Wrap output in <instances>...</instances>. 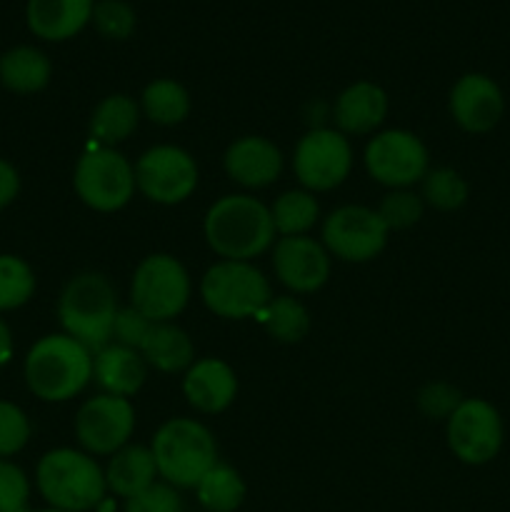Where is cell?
Listing matches in <instances>:
<instances>
[{"instance_id": "6da1fadb", "label": "cell", "mask_w": 510, "mask_h": 512, "mask_svg": "<svg viewBox=\"0 0 510 512\" xmlns=\"http://www.w3.org/2000/svg\"><path fill=\"white\" fill-rule=\"evenodd\" d=\"M203 235L220 260L245 263L270 253L278 240L270 205L250 193H228L215 200L203 218Z\"/></svg>"}, {"instance_id": "7a4b0ae2", "label": "cell", "mask_w": 510, "mask_h": 512, "mask_svg": "<svg viewBox=\"0 0 510 512\" xmlns=\"http://www.w3.org/2000/svg\"><path fill=\"white\" fill-rule=\"evenodd\" d=\"M23 380L43 403H68L93 383V350L63 330L43 335L25 353Z\"/></svg>"}, {"instance_id": "3957f363", "label": "cell", "mask_w": 510, "mask_h": 512, "mask_svg": "<svg viewBox=\"0 0 510 512\" xmlns=\"http://www.w3.org/2000/svg\"><path fill=\"white\" fill-rule=\"evenodd\" d=\"M35 490L48 508L90 512L105 503L108 485L98 458L80 448H53L35 465Z\"/></svg>"}, {"instance_id": "277c9868", "label": "cell", "mask_w": 510, "mask_h": 512, "mask_svg": "<svg viewBox=\"0 0 510 512\" xmlns=\"http://www.w3.org/2000/svg\"><path fill=\"white\" fill-rule=\"evenodd\" d=\"M118 310V290H115L113 280L98 270H83V273L73 275L60 290V328L93 353L113 340Z\"/></svg>"}, {"instance_id": "5b68a950", "label": "cell", "mask_w": 510, "mask_h": 512, "mask_svg": "<svg viewBox=\"0 0 510 512\" xmlns=\"http://www.w3.org/2000/svg\"><path fill=\"white\" fill-rule=\"evenodd\" d=\"M158 478L178 490H193L218 463V443L205 423L195 418H170L150 440Z\"/></svg>"}, {"instance_id": "8992f818", "label": "cell", "mask_w": 510, "mask_h": 512, "mask_svg": "<svg viewBox=\"0 0 510 512\" xmlns=\"http://www.w3.org/2000/svg\"><path fill=\"white\" fill-rule=\"evenodd\" d=\"M198 293L205 308L223 320L258 318L273 298L263 270L245 260H218L210 265L200 278Z\"/></svg>"}, {"instance_id": "52a82bcc", "label": "cell", "mask_w": 510, "mask_h": 512, "mask_svg": "<svg viewBox=\"0 0 510 512\" xmlns=\"http://www.w3.org/2000/svg\"><path fill=\"white\" fill-rule=\"evenodd\" d=\"M128 298L153 323H173L193 298V278L175 255L150 253L130 275Z\"/></svg>"}, {"instance_id": "ba28073f", "label": "cell", "mask_w": 510, "mask_h": 512, "mask_svg": "<svg viewBox=\"0 0 510 512\" xmlns=\"http://www.w3.org/2000/svg\"><path fill=\"white\" fill-rule=\"evenodd\" d=\"M73 190L85 208L95 213H118L135 198V163L118 148L93 145L78 158Z\"/></svg>"}, {"instance_id": "9c48e42d", "label": "cell", "mask_w": 510, "mask_h": 512, "mask_svg": "<svg viewBox=\"0 0 510 512\" xmlns=\"http://www.w3.org/2000/svg\"><path fill=\"white\" fill-rule=\"evenodd\" d=\"M353 145L340 130L318 125L298 140L293 150V175L310 193H330L353 173Z\"/></svg>"}, {"instance_id": "30bf717a", "label": "cell", "mask_w": 510, "mask_h": 512, "mask_svg": "<svg viewBox=\"0 0 510 512\" xmlns=\"http://www.w3.org/2000/svg\"><path fill=\"white\" fill-rule=\"evenodd\" d=\"M198 160L185 148L160 143L135 160V188L155 205H180L198 190Z\"/></svg>"}, {"instance_id": "8fae6325", "label": "cell", "mask_w": 510, "mask_h": 512, "mask_svg": "<svg viewBox=\"0 0 510 512\" xmlns=\"http://www.w3.org/2000/svg\"><path fill=\"white\" fill-rule=\"evenodd\" d=\"M445 443L470 468L493 463L505 443L503 415L490 400L465 398L445 423Z\"/></svg>"}, {"instance_id": "7c38bea8", "label": "cell", "mask_w": 510, "mask_h": 512, "mask_svg": "<svg viewBox=\"0 0 510 512\" xmlns=\"http://www.w3.org/2000/svg\"><path fill=\"white\" fill-rule=\"evenodd\" d=\"M363 165L370 178L383 188H413L430 170V153L413 130H378L365 145Z\"/></svg>"}, {"instance_id": "4fadbf2b", "label": "cell", "mask_w": 510, "mask_h": 512, "mask_svg": "<svg viewBox=\"0 0 510 512\" xmlns=\"http://www.w3.org/2000/svg\"><path fill=\"white\" fill-rule=\"evenodd\" d=\"M388 235L378 210L368 205H340L320 225V243L340 263H370L385 250Z\"/></svg>"}, {"instance_id": "5bb4252c", "label": "cell", "mask_w": 510, "mask_h": 512, "mask_svg": "<svg viewBox=\"0 0 510 512\" xmlns=\"http://www.w3.org/2000/svg\"><path fill=\"white\" fill-rule=\"evenodd\" d=\"M135 425H138V415L128 398L98 393L78 408L73 433L80 450L93 458H110L130 443Z\"/></svg>"}, {"instance_id": "9a60e30c", "label": "cell", "mask_w": 510, "mask_h": 512, "mask_svg": "<svg viewBox=\"0 0 510 512\" xmlns=\"http://www.w3.org/2000/svg\"><path fill=\"white\" fill-rule=\"evenodd\" d=\"M273 273L290 295L318 293L330 278L333 258L320 240L313 235H293V238H278L273 250Z\"/></svg>"}, {"instance_id": "2e32d148", "label": "cell", "mask_w": 510, "mask_h": 512, "mask_svg": "<svg viewBox=\"0 0 510 512\" xmlns=\"http://www.w3.org/2000/svg\"><path fill=\"white\" fill-rule=\"evenodd\" d=\"M448 110L465 133H490L505 115L503 88L485 73H465L450 88Z\"/></svg>"}, {"instance_id": "e0dca14e", "label": "cell", "mask_w": 510, "mask_h": 512, "mask_svg": "<svg viewBox=\"0 0 510 512\" xmlns=\"http://www.w3.org/2000/svg\"><path fill=\"white\" fill-rule=\"evenodd\" d=\"M283 150L265 135H240L225 148L223 170L245 190H263L283 175Z\"/></svg>"}, {"instance_id": "ac0fdd59", "label": "cell", "mask_w": 510, "mask_h": 512, "mask_svg": "<svg viewBox=\"0 0 510 512\" xmlns=\"http://www.w3.org/2000/svg\"><path fill=\"white\" fill-rule=\"evenodd\" d=\"M238 373L223 358H198L183 373V395L200 415H220L238 398Z\"/></svg>"}, {"instance_id": "d6986e66", "label": "cell", "mask_w": 510, "mask_h": 512, "mask_svg": "<svg viewBox=\"0 0 510 512\" xmlns=\"http://www.w3.org/2000/svg\"><path fill=\"white\" fill-rule=\"evenodd\" d=\"M388 93L378 83L355 80L333 103V128L348 138L375 135L388 118Z\"/></svg>"}, {"instance_id": "ffe728a7", "label": "cell", "mask_w": 510, "mask_h": 512, "mask_svg": "<svg viewBox=\"0 0 510 512\" xmlns=\"http://www.w3.org/2000/svg\"><path fill=\"white\" fill-rule=\"evenodd\" d=\"M95 0H28L25 23L45 43H65L83 33L93 20Z\"/></svg>"}, {"instance_id": "44dd1931", "label": "cell", "mask_w": 510, "mask_h": 512, "mask_svg": "<svg viewBox=\"0 0 510 512\" xmlns=\"http://www.w3.org/2000/svg\"><path fill=\"white\" fill-rule=\"evenodd\" d=\"M148 363L140 350L108 343L93 353V385L105 395L135 398L148 380Z\"/></svg>"}, {"instance_id": "7402d4cb", "label": "cell", "mask_w": 510, "mask_h": 512, "mask_svg": "<svg viewBox=\"0 0 510 512\" xmlns=\"http://www.w3.org/2000/svg\"><path fill=\"white\" fill-rule=\"evenodd\" d=\"M158 480V468H155L150 445L128 443L118 453L110 455L108 465H105V485L115 498H133Z\"/></svg>"}, {"instance_id": "603a6c76", "label": "cell", "mask_w": 510, "mask_h": 512, "mask_svg": "<svg viewBox=\"0 0 510 512\" xmlns=\"http://www.w3.org/2000/svg\"><path fill=\"white\" fill-rule=\"evenodd\" d=\"M143 113L133 95L110 93L93 108L88 120V133L95 145L118 148L138 130Z\"/></svg>"}, {"instance_id": "cb8c5ba5", "label": "cell", "mask_w": 510, "mask_h": 512, "mask_svg": "<svg viewBox=\"0 0 510 512\" xmlns=\"http://www.w3.org/2000/svg\"><path fill=\"white\" fill-rule=\"evenodd\" d=\"M140 355L150 370L175 375L185 373L195 363V343L185 328L178 323H153L148 338L140 345Z\"/></svg>"}, {"instance_id": "d4e9b609", "label": "cell", "mask_w": 510, "mask_h": 512, "mask_svg": "<svg viewBox=\"0 0 510 512\" xmlns=\"http://www.w3.org/2000/svg\"><path fill=\"white\" fill-rule=\"evenodd\" d=\"M53 78V63L35 45H15L0 55V85L15 95H35Z\"/></svg>"}, {"instance_id": "484cf974", "label": "cell", "mask_w": 510, "mask_h": 512, "mask_svg": "<svg viewBox=\"0 0 510 512\" xmlns=\"http://www.w3.org/2000/svg\"><path fill=\"white\" fill-rule=\"evenodd\" d=\"M138 105L143 118H148L150 123L173 128L188 118L193 100H190L188 88L175 78H155L143 88Z\"/></svg>"}, {"instance_id": "4316f807", "label": "cell", "mask_w": 510, "mask_h": 512, "mask_svg": "<svg viewBox=\"0 0 510 512\" xmlns=\"http://www.w3.org/2000/svg\"><path fill=\"white\" fill-rule=\"evenodd\" d=\"M195 500L205 512H238L243 508L248 485L228 463H215L195 485Z\"/></svg>"}, {"instance_id": "83f0119b", "label": "cell", "mask_w": 510, "mask_h": 512, "mask_svg": "<svg viewBox=\"0 0 510 512\" xmlns=\"http://www.w3.org/2000/svg\"><path fill=\"white\" fill-rule=\"evenodd\" d=\"M270 218L278 238L310 235V230L320 223L318 195L305 188L285 190L270 203Z\"/></svg>"}, {"instance_id": "f1b7e54d", "label": "cell", "mask_w": 510, "mask_h": 512, "mask_svg": "<svg viewBox=\"0 0 510 512\" xmlns=\"http://www.w3.org/2000/svg\"><path fill=\"white\" fill-rule=\"evenodd\" d=\"M265 333L283 345H295L310 333V313L305 303L295 295H273L258 315Z\"/></svg>"}, {"instance_id": "f546056e", "label": "cell", "mask_w": 510, "mask_h": 512, "mask_svg": "<svg viewBox=\"0 0 510 512\" xmlns=\"http://www.w3.org/2000/svg\"><path fill=\"white\" fill-rule=\"evenodd\" d=\"M418 193L423 198L425 208L440 210V213H455V210L468 203L470 185L458 170L440 165V168H430L425 173V178L420 180Z\"/></svg>"}, {"instance_id": "4dcf8cb0", "label": "cell", "mask_w": 510, "mask_h": 512, "mask_svg": "<svg viewBox=\"0 0 510 512\" xmlns=\"http://www.w3.org/2000/svg\"><path fill=\"white\" fill-rule=\"evenodd\" d=\"M35 290L38 278L28 260L15 253H0V315L28 305Z\"/></svg>"}, {"instance_id": "1f68e13d", "label": "cell", "mask_w": 510, "mask_h": 512, "mask_svg": "<svg viewBox=\"0 0 510 512\" xmlns=\"http://www.w3.org/2000/svg\"><path fill=\"white\" fill-rule=\"evenodd\" d=\"M375 210L383 218L385 228L393 233V230H408L413 225H418L425 215V203L418 190L400 188L388 190Z\"/></svg>"}, {"instance_id": "d6a6232c", "label": "cell", "mask_w": 510, "mask_h": 512, "mask_svg": "<svg viewBox=\"0 0 510 512\" xmlns=\"http://www.w3.org/2000/svg\"><path fill=\"white\" fill-rule=\"evenodd\" d=\"M33 438V423L28 413L13 400H0V458L13 460L23 453Z\"/></svg>"}, {"instance_id": "836d02e7", "label": "cell", "mask_w": 510, "mask_h": 512, "mask_svg": "<svg viewBox=\"0 0 510 512\" xmlns=\"http://www.w3.org/2000/svg\"><path fill=\"white\" fill-rule=\"evenodd\" d=\"M90 23L103 38L125 40L135 33L138 15H135L133 5L125 3V0H100V3H95Z\"/></svg>"}, {"instance_id": "e575fe53", "label": "cell", "mask_w": 510, "mask_h": 512, "mask_svg": "<svg viewBox=\"0 0 510 512\" xmlns=\"http://www.w3.org/2000/svg\"><path fill=\"white\" fill-rule=\"evenodd\" d=\"M465 400V395L460 393V388H455L448 380H430L423 388L418 390V410L428 420L435 423H448L450 415L460 408V403Z\"/></svg>"}, {"instance_id": "d590c367", "label": "cell", "mask_w": 510, "mask_h": 512, "mask_svg": "<svg viewBox=\"0 0 510 512\" xmlns=\"http://www.w3.org/2000/svg\"><path fill=\"white\" fill-rule=\"evenodd\" d=\"M30 493L28 473L15 460L0 458V512H30Z\"/></svg>"}, {"instance_id": "8d00e7d4", "label": "cell", "mask_w": 510, "mask_h": 512, "mask_svg": "<svg viewBox=\"0 0 510 512\" xmlns=\"http://www.w3.org/2000/svg\"><path fill=\"white\" fill-rule=\"evenodd\" d=\"M183 498H180V490L173 485L153 483L150 488H145L143 493L133 495V498L123 500V512H183Z\"/></svg>"}, {"instance_id": "74e56055", "label": "cell", "mask_w": 510, "mask_h": 512, "mask_svg": "<svg viewBox=\"0 0 510 512\" xmlns=\"http://www.w3.org/2000/svg\"><path fill=\"white\" fill-rule=\"evenodd\" d=\"M150 328H153V320L145 318L140 310H135L133 305H120L118 315H115L113 325V340L110 343L125 345V348L140 350L143 340L148 338Z\"/></svg>"}, {"instance_id": "f35d334b", "label": "cell", "mask_w": 510, "mask_h": 512, "mask_svg": "<svg viewBox=\"0 0 510 512\" xmlns=\"http://www.w3.org/2000/svg\"><path fill=\"white\" fill-rule=\"evenodd\" d=\"M20 188H23V178L20 170L15 168L10 160L0 158V210L10 208L18 200Z\"/></svg>"}, {"instance_id": "ab89813d", "label": "cell", "mask_w": 510, "mask_h": 512, "mask_svg": "<svg viewBox=\"0 0 510 512\" xmlns=\"http://www.w3.org/2000/svg\"><path fill=\"white\" fill-rule=\"evenodd\" d=\"M15 355V338H13V330H10L8 320L0 315V370L13 360Z\"/></svg>"}, {"instance_id": "60d3db41", "label": "cell", "mask_w": 510, "mask_h": 512, "mask_svg": "<svg viewBox=\"0 0 510 512\" xmlns=\"http://www.w3.org/2000/svg\"><path fill=\"white\" fill-rule=\"evenodd\" d=\"M30 512H63V510H55V508H43V510H30Z\"/></svg>"}]
</instances>
